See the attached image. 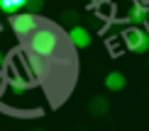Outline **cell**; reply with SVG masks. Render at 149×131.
I'll use <instances>...</instances> for the list:
<instances>
[{
    "label": "cell",
    "mask_w": 149,
    "mask_h": 131,
    "mask_svg": "<svg viewBox=\"0 0 149 131\" xmlns=\"http://www.w3.org/2000/svg\"><path fill=\"white\" fill-rule=\"evenodd\" d=\"M56 46H59V32L54 27H49V24H42L29 34V53L39 56V58L54 56Z\"/></svg>",
    "instance_id": "obj_1"
},
{
    "label": "cell",
    "mask_w": 149,
    "mask_h": 131,
    "mask_svg": "<svg viewBox=\"0 0 149 131\" xmlns=\"http://www.w3.org/2000/svg\"><path fill=\"white\" fill-rule=\"evenodd\" d=\"M122 41L130 51L134 53H147L149 51V32L142 27H127L122 29Z\"/></svg>",
    "instance_id": "obj_2"
},
{
    "label": "cell",
    "mask_w": 149,
    "mask_h": 131,
    "mask_svg": "<svg viewBox=\"0 0 149 131\" xmlns=\"http://www.w3.org/2000/svg\"><path fill=\"white\" fill-rule=\"evenodd\" d=\"M10 27L15 29L17 36H29L37 27H39V17L29 15V12H17V15L10 17Z\"/></svg>",
    "instance_id": "obj_3"
},
{
    "label": "cell",
    "mask_w": 149,
    "mask_h": 131,
    "mask_svg": "<svg viewBox=\"0 0 149 131\" xmlns=\"http://www.w3.org/2000/svg\"><path fill=\"white\" fill-rule=\"evenodd\" d=\"M149 20V8H144L137 0H130V10H127V22L130 27H139Z\"/></svg>",
    "instance_id": "obj_4"
},
{
    "label": "cell",
    "mask_w": 149,
    "mask_h": 131,
    "mask_svg": "<svg viewBox=\"0 0 149 131\" xmlns=\"http://www.w3.org/2000/svg\"><path fill=\"white\" fill-rule=\"evenodd\" d=\"M69 39H71V44H73L76 49H88L91 44H93L91 32H88L86 27H81V24H78V27H71V29H69Z\"/></svg>",
    "instance_id": "obj_5"
},
{
    "label": "cell",
    "mask_w": 149,
    "mask_h": 131,
    "mask_svg": "<svg viewBox=\"0 0 149 131\" xmlns=\"http://www.w3.org/2000/svg\"><path fill=\"white\" fill-rule=\"evenodd\" d=\"M127 85V78L122 75L120 71H110L108 75H105V87H108L110 92H122Z\"/></svg>",
    "instance_id": "obj_6"
},
{
    "label": "cell",
    "mask_w": 149,
    "mask_h": 131,
    "mask_svg": "<svg viewBox=\"0 0 149 131\" xmlns=\"http://www.w3.org/2000/svg\"><path fill=\"white\" fill-rule=\"evenodd\" d=\"M88 112L93 117H105L110 112V102H108V97H103V95H95V97H91V102H88Z\"/></svg>",
    "instance_id": "obj_7"
},
{
    "label": "cell",
    "mask_w": 149,
    "mask_h": 131,
    "mask_svg": "<svg viewBox=\"0 0 149 131\" xmlns=\"http://www.w3.org/2000/svg\"><path fill=\"white\" fill-rule=\"evenodd\" d=\"M24 63H27V71L34 75V80L44 78V63H42V58H39V56L27 53V56H24Z\"/></svg>",
    "instance_id": "obj_8"
},
{
    "label": "cell",
    "mask_w": 149,
    "mask_h": 131,
    "mask_svg": "<svg viewBox=\"0 0 149 131\" xmlns=\"http://www.w3.org/2000/svg\"><path fill=\"white\" fill-rule=\"evenodd\" d=\"M8 87L15 92V95H24V92L29 90V80L20 78L17 73H10V75H8Z\"/></svg>",
    "instance_id": "obj_9"
},
{
    "label": "cell",
    "mask_w": 149,
    "mask_h": 131,
    "mask_svg": "<svg viewBox=\"0 0 149 131\" xmlns=\"http://www.w3.org/2000/svg\"><path fill=\"white\" fill-rule=\"evenodd\" d=\"M24 3L27 0H0V12H5V15H17V12L24 10Z\"/></svg>",
    "instance_id": "obj_10"
},
{
    "label": "cell",
    "mask_w": 149,
    "mask_h": 131,
    "mask_svg": "<svg viewBox=\"0 0 149 131\" xmlns=\"http://www.w3.org/2000/svg\"><path fill=\"white\" fill-rule=\"evenodd\" d=\"M61 22H64L69 29L71 27H78V24H81V12L73 10V8H66L64 12H61Z\"/></svg>",
    "instance_id": "obj_11"
},
{
    "label": "cell",
    "mask_w": 149,
    "mask_h": 131,
    "mask_svg": "<svg viewBox=\"0 0 149 131\" xmlns=\"http://www.w3.org/2000/svg\"><path fill=\"white\" fill-rule=\"evenodd\" d=\"M42 8H44V0H27L24 3V12H29V15L42 12Z\"/></svg>",
    "instance_id": "obj_12"
},
{
    "label": "cell",
    "mask_w": 149,
    "mask_h": 131,
    "mask_svg": "<svg viewBox=\"0 0 149 131\" xmlns=\"http://www.w3.org/2000/svg\"><path fill=\"white\" fill-rule=\"evenodd\" d=\"M3 66H5V51L0 49V71H3Z\"/></svg>",
    "instance_id": "obj_13"
},
{
    "label": "cell",
    "mask_w": 149,
    "mask_h": 131,
    "mask_svg": "<svg viewBox=\"0 0 149 131\" xmlns=\"http://www.w3.org/2000/svg\"><path fill=\"white\" fill-rule=\"evenodd\" d=\"M32 131H42V129H32Z\"/></svg>",
    "instance_id": "obj_14"
}]
</instances>
